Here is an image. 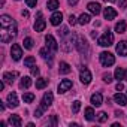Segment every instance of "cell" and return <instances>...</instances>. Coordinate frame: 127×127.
<instances>
[{
  "instance_id": "6da1fadb",
  "label": "cell",
  "mask_w": 127,
  "mask_h": 127,
  "mask_svg": "<svg viewBox=\"0 0 127 127\" xmlns=\"http://www.w3.org/2000/svg\"><path fill=\"white\" fill-rule=\"evenodd\" d=\"M0 27H2V32H0V40H2L3 43L11 42L18 33L17 23L9 15H2L0 17Z\"/></svg>"
},
{
  "instance_id": "5bb4252c",
  "label": "cell",
  "mask_w": 127,
  "mask_h": 127,
  "mask_svg": "<svg viewBox=\"0 0 127 127\" xmlns=\"http://www.w3.org/2000/svg\"><path fill=\"white\" fill-rule=\"evenodd\" d=\"M117 52H118L120 55H123V57L127 55V42H126V40L118 42V45H117Z\"/></svg>"
},
{
  "instance_id": "60d3db41",
  "label": "cell",
  "mask_w": 127,
  "mask_h": 127,
  "mask_svg": "<svg viewBox=\"0 0 127 127\" xmlns=\"http://www.w3.org/2000/svg\"><path fill=\"white\" fill-rule=\"evenodd\" d=\"M21 15H23V17H26V18H27V17H29V12H27V11H23V12H21Z\"/></svg>"
},
{
  "instance_id": "ffe728a7",
  "label": "cell",
  "mask_w": 127,
  "mask_h": 127,
  "mask_svg": "<svg viewBox=\"0 0 127 127\" xmlns=\"http://www.w3.org/2000/svg\"><path fill=\"white\" fill-rule=\"evenodd\" d=\"M58 70H60V73L67 75V73L72 72V67H70V64H67L66 61H61V63H60V66H58Z\"/></svg>"
},
{
  "instance_id": "603a6c76",
  "label": "cell",
  "mask_w": 127,
  "mask_h": 127,
  "mask_svg": "<svg viewBox=\"0 0 127 127\" xmlns=\"http://www.w3.org/2000/svg\"><path fill=\"white\" fill-rule=\"evenodd\" d=\"M34 64H36V58H34L33 55H29V57L24 60V66H26V67H33Z\"/></svg>"
},
{
  "instance_id": "d4e9b609",
  "label": "cell",
  "mask_w": 127,
  "mask_h": 127,
  "mask_svg": "<svg viewBox=\"0 0 127 127\" xmlns=\"http://www.w3.org/2000/svg\"><path fill=\"white\" fill-rule=\"evenodd\" d=\"M46 8L49 11H55L58 8V0H48V2H46Z\"/></svg>"
},
{
  "instance_id": "7a4b0ae2",
  "label": "cell",
  "mask_w": 127,
  "mask_h": 127,
  "mask_svg": "<svg viewBox=\"0 0 127 127\" xmlns=\"http://www.w3.org/2000/svg\"><path fill=\"white\" fill-rule=\"evenodd\" d=\"M52 100H54V96H52V93L51 91H48V93H45L43 94V97H42V102H40V105H39V108L34 111V117H42L43 115V112L51 106V103H52Z\"/></svg>"
},
{
  "instance_id": "b9f144b4",
  "label": "cell",
  "mask_w": 127,
  "mask_h": 127,
  "mask_svg": "<svg viewBox=\"0 0 127 127\" xmlns=\"http://www.w3.org/2000/svg\"><path fill=\"white\" fill-rule=\"evenodd\" d=\"M0 111H5V105L2 102H0Z\"/></svg>"
},
{
  "instance_id": "4dcf8cb0",
  "label": "cell",
  "mask_w": 127,
  "mask_h": 127,
  "mask_svg": "<svg viewBox=\"0 0 127 127\" xmlns=\"http://www.w3.org/2000/svg\"><path fill=\"white\" fill-rule=\"evenodd\" d=\"M79 109H81V102H79V100H75V102L72 103V112H73V114H78Z\"/></svg>"
},
{
  "instance_id": "484cf974",
  "label": "cell",
  "mask_w": 127,
  "mask_h": 127,
  "mask_svg": "<svg viewBox=\"0 0 127 127\" xmlns=\"http://www.w3.org/2000/svg\"><path fill=\"white\" fill-rule=\"evenodd\" d=\"M23 45H24V48H26V49H32V48H33V45H34V40H33L32 37H26V39L23 40Z\"/></svg>"
},
{
  "instance_id": "8992f818",
  "label": "cell",
  "mask_w": 127,
  "mask_h": 127,
  "mask_svg": "<svg viewBox=\"0 0 127 127\" xmlns=\"http://www.w3.org/2000/svg\"><path fill=\"white\" fill-rule=\"evenodd\" d=\"M36 17H37V20H36V23H34V30H36V32H43L46 23H45V20H43V17H42V12H37Z\"/></svg>"
},
{
  "instance_id": "9c48e42d",
  "label": "cell",
  "mask_w": 127,
  "mask_h": 127,
  "mask_svg": "<svg viewBox=\"0 0 127 127\" xmlns=\"http://www.w3.org/2000/svg\"><path fill=\"white\" fill-rule=\"evenodd\" d=\"M45 42H46V48H48V49H51V51H54V52H55V51L58 49L57 40H55V39H54V37H52L51 34H48V36L45 37Z\"/></svg>"
},
{
  "instance_id": "83f0119b",
  "label": "cell",
  "mask_w": 127,
  "mask_h": 127,
  "mask_svg": "<svg viewBox=\"0 0 127 127\" xmlns=\"http://www.w3.org/2000/svg\"><path fill=\"white\" fill-rule=\"evenodd\" d=\"M23 100H24V103H32L34 100V94L33 93H24L23 94Z\"/></svg>"
},
{
  "instance_id": "d6a6232c",
  "label": "cell",
  "mask_w": 127,
  "mask_h": 127,
  "mask_svg": "<svg viewBox=\"0 0 127 127\" xmlns=\"http://www.w3.org/2000/svg\"><path fill=\"white\" fill-rule=\"evenodd\" d=\"M39 73H40V70H39V67H37V66L34 64V66L32 67V75H33V76H37Z\"/></svg>"
},
{
  "instance_id": "9a60e30c",
  "label": "cell",
  "mask_w": 127,
  "mask_h": 127,
  "mask_svg": "<svg viewBox=\"0 0 127 127\" xmlns=\"http://www.w3.org/2000/svg\"><path fill=\"white\" fill-rule=\"evenodd\" d=\"M90 100H91V105H93V106H100V105L103 103V97H102L100 93H94Z\"/></svg>"
},
{
  "instance_id": "3957f363",
  "label": "cell",
  "mask_w": 127,
  "mask_h": 127,
  "mask_svg": "<svg viewBox=\"0 0 127 127\" xmlns=\"http://www.w3.org/2000/svg\"><path fill=\"white\" fill-rule=\"evenodd\" d=\"M112 43H114V34H112V32L106 30V32L99 37V45H100V46H111Z\"/></svg>"
},
{
  "instance_id": "277c9868",
  "label": "cell",
  "mask_w": 127,
  "mask_h": 127,
  "mask_svg": "<svg viewBox=\"0 0 127 127\" xmlns=\"http://www.w3.org/2000/svg\"><path fill=\"white\" fill-rule=\"evenodd\" d=\"M100 63H102V66L103 67H109V66H112L114 64V63H115V57L111 54V52H102L100 55Z\"/></svg>"
},
{
  "instance_id": "30bf717a",
  "label": "cell",
  "mask_w": 127,
  "mask_h": 127,
  "mask_svg": "<svg viewBox=\"0 0 127 127\" xmlns=\"http://www.w3.org/2000/svg\"><path fill=\"white\" fill-rule=\"evenodd\" d=\"M72 81L70 79H63L60 84H58V93H66L67 90H70L72 88Z\"/></svg>"
},
{
  "instance_id": "cb8c5ba5",
  "label": "cell",
  "mask_w": 127,
  "mask_h": 127,
  "mask_svg": "<svg viewBox=\"0 0 127 127\" xmlns=\"http://www.w3.org/2000/svg\"><path fill=\"white\" fill-rule=\"evenodd\" d=\"M46 85H48V79H45V78L36 79V88H37V90H42V88H45Z\"/></svg>"
},
{
  "instance_id": "7402d4cb",
  "label": "cell",
  "mask_w": 127,
  "mask_h": 127,
  "mask_svg": "<svg viewBox=\"0 0 127 127\" xmlns=\"http://www.w3.org/2000/svg\"><path fill=\"white\" fill-rule=\"evenodd\" d=\"M32 85V79L30 76H23L21 81H20V88H29Z\"/></svg>"
},
{
  "instance_id": "f546056e",
  "label": "cell",
  "mask_w": 127,
  "mask_h": 127,
  "mask_svg": "<svg viewBox=\"0 0 127 127\" xmlns=\"http://www.w3.org/2000/svg\"><path fill=\"white\" fill-rule=\"evenodd\" d=\"M115 79H124V70L121 69V67H117L115 69Z\"/></svg>"
},
{
  "instance_id": "1f68e13d",
  "label": "cell",
  "mask_w": 127,
  "mask_h": 127,
  "mask_svg": "<svg viewBox=\"0 0 127 127\" xmlns=\"http://www.w3.org/2000/svg\"><path fill=\"white\" fill-rule=\"evenodd\" d=\"M97 115H99V117H97L99 123H106V121H108V114H106V112H99Z\"/></svg>"
},
{
  "instance_id": "e0dca14e",
  "label": "cell",
  "mask_w": 127,
  "mask_h": 127,
  "mask_svg": "<svg viewBox=\"0 0 127 127\" xmlns=\"http://www.w3.org/2000/svg\"><path fill=\"white\" fill-rule=\"evenodd\" d=\"M87 8H88V11H90L91 14L99 15V14H100V8H102V6H100L97 2H91V3H88V6H87Z\"/></svg>"
},
{
  "instance_id": "ee69618b",
  "label": "cell",
  "mask_w": 127,
  "mask_h": 127,
  "mask_svg": "<svg viewBox=\"0 0 127 127\" xmlns=\"http://www.w3.org/2000/svg\"><path fill=\"white\" fill-rule=\"evenodd\" d=\"M124 79H126V81H127V69H126V70H124Z\"/></svg>"
},
{
  "instance_id": "e575fe53",
  "label": "cell",
  "mask_w": 127,
  "mask_h": 127,
  "mask_svg": "<svg viewBox=\"0 0 127 127\" xmlns=\"http://www.w3.org/2000/svg\"><path fill=\"white\" fill-rule=\"evenodd\" d=\"M36 3H37V0H27V6L29 8H34Z\"/></svg>"
},
{
  "instance_id": "d590c367",
  "label": "cell",
  "mask_w": 127,
  "mask_h": 127,
  "mask_svg": "<svg viewBox=\"0 0 127 127\" xmlns=\"http://www.w3.org/2000/svg\"><path fill=\"white\" fill-rule=\"evenodd\" d=\"M69 24H70V26H75V24H76V18H75L73 15L69 17Z\"/></svg>"
},
{
  "instance_id": "ab89813d",
  "label": "cell",
  "mask_w": 127,
  "mask_h": 127,
  "mask_svg": "<svg viewBox=\"0 0 127 127\" xmlns=\"http://www.w3.org/2000/svg\"><path fill=\"white\" fill-rule=\"evenodd\" d=\"M78 2H79V0H69V5H72V6H73V5H76Z\"/></svg>"
},
{
  "instance_id": "bcb514c9",
  "label": "cell",
  "mask_w": 127,
  "mask_h": 127,
  "mask_svg": "<svg viewBox=\"0 0 127 127\" xmlns=\"http://www.w3.org/2000/svg\"><path fill=\"white\" fill-rule=\"evenodd\" d=\"M17 2H18V0H17Z\"/></svg>"
},
{
  "instance_id": "5b68a950",
  "label": "cell",
  "mask_w": 127,
  "mask_h": 127,
  "mask_svg": "<svg viewBox=\"0 0 127 127\" xmlns=\"http://www.w3.org/2000/svg\"><path fill=\"white\" fill-rule=\"evenodd\" d=\"M75 46H76V49H78L81 54H84V52L87 54L88 49H90V46H88L85 37H82V36H76V39H75Z\"/></svg>"
},
{
  "instance_id": "8d00e7d4",
  "label": "cell",
  "mask_w": 127,
  "mask_h": 127,
  "mask_svg": "<svg viewBox=\"0 0 127 127\" xmlns=\"http://www.w3.org/2000/svg\"><path fill=\"white\" fill-rule=\"evenodd\" d=\"M126 6H127V0H120V8L124 9Z\"/></svg>"
},
{
  "instance_id": "44dd1931",
  "label": "cell",
  "mask_w": 127,
  "mask_h": 127,
  "mask_svg": "<svg viewBox=\"0 0 127 127\" xmlns=\"http://www.w3.org/2000/svg\"><path fill=\"white\" fill-rule=\"evenodd\" d=\"M126 29H127V24H126V21H120V23H117V26H115V32L118 33V34H121V33H126Z\"/></svg>"
},
{
  "instance_id": "7c38bea8",
  "label": "cell",
  "mask_w": 127,
  "mask_h": 127,
  "mask_svg": "<svg viewBox=\"0 0 127 127\" xmlns=\"http://www.w3.org/2000/svg\"><path fill=\"white\" fill-rule=\"evenodd\" d=\"M17 76H18V72H6L3 75V81L6 84H14V81H15Z\"/></svg>"
},
{
  "instance_id": "4316f807",
  "label": "cell",
  "mask_w": 127,
  "mask_h": 127,
  "mask_svg": "<svg viewBox=\"0 0 127 127\" xmlns=\"http://www.w3.org/2000/svg\"><path fill=\"white\" fill-rule=\"evenodd\" d=\"M90 20H91V18H90V15H88V14H81V17H79V21H78V23H79V24H82V26H85V24H88V23H90Z\"/></svg>"
},
{
  "instance_id": "4fadbf2b",
  "label": "cell",
  "mask_w": 127,
  "mask_h": 127,
  "mask_svg": "<svg viewBox=\"0 0 127 127\" xmlns=\"http://www.w3.org/2000/svg\"><path fill=\"white\" fill-rule=\"evenodd\" d=\"M8 105L11 108H17L18 106V97H17V93H9L8 94Z\"/></svg>"
},
{
  "instance_id": "2e32d148",
  "label": "cell",
  "mask_w": 127,
  "mask_h": 127,
  "mask_svg": "<svg viewBox=\"0 0 127 127\" xmlns=\"http://www.w3.org/2000/svg\"><path fill=\"white\" fill-rule=\"evenodd\" d=\"M114 100H115V103L120 105V106H126V105H127V97H126L124 94H121V93H117V94L114 96Z\"/></svg>"
},
{
  "instance_id": "7bdbcfd3",
  "label": "cell",
  "mask_w": 127,
  "mask_h": 127,
  "mask_svg": "<svg viewBox=\"0 0 127 127\" xmlns=\"http://www.w3.org/2000/svg\"><path fill=\"white\" fill-rule=\"evenodd\" d=\"M121 115H123V112H120V111L115 112V117H121Z\"/></svg>"
},
{
  "instance_id": "8fae6325",
  "label": "cell",
  "mask_w": 127,
  "mask_h": 127,
  "mask_svg": "<svg viewBox=\"0 0 127 127\" xmlns=\"http://www.w3.org/2000/svg\"><path fill=\"white\" fill-rule=\"evenodd\" d=\"M103 15H105V20L111 21V20H114V18L117 17V11H115L114 8H105V11H103Z\"/></svg>"
},
{
  "instance_id": "d6986e66",
  "label": "cell",
  "mask_w": 127,
  "mask_h": 127,
  "mask_svg": "<svg viewBox=\"0 0 127 127\" xmlns=\"http://www.w3.org/2000/svg\"><path fill=\"white\" fill-rule=\"evenodd\" d=\"M9 124L14 126V127H21V126H23L21 117H20V115H11V117H9Z\"/></svg>"
},
{
  "instance_id": "f6af8a7d",
  "label": "cell",
  "mask_w": 127,
  "mask_h": 127,
  "mask_svg": "<svg viewBox=\"0 0 127 127\" xmlns=\"http://www.w3.org/2000/svg\"><path fill=\"white\" fill-rule=\"evenodd\" d=\"M106 2H109V3H112V2H115V0H106Z\"/></svg>"
},
{
  "instance_id": "ac0fdd59",
  "label": "cell",
  "mask_w": 127,
  "mask_h": 127,
  "mask_svg": "<svg viewBox=\"0 0 127 127\" xmlns=\"http://www.w3.org/2000/svg\"><path fill=\"white\" fill-rule=\"evenodd\" d=\"M49 20H51V24H52V26H58V24L61 23V20H63V14H61V12H54Z\"/></svg>"
},
{
  "instance_id": "52a82bcc",
  "label": "cell",
  "mask_w": 127,
  "mask_h": 127,
  "mask_svg": "<svg viewBox=\"0 0 127 127\" xmlns=\"http://www.w3.org/2000/svg\"><path fill=\"white\" fill-rule=\"evenodd\" d=\"M11 55H12V58H14L15 61H18V60L21 58L23 49H21V46H20L18 43H14V45H12V48H11Z\"/></svg>"
},
{
  "instance_id": "74e56055",
  "label": "cell",
  "mask_w": 127,
  "mask_h": 127,
  "mask_svg": "<svg viewBox=\"0 0 127 127\" xmlns=\"http://www.w3.org/2000/svg\"><path fill=\"white\" fill-rule=\"evenodd\" d=\"M51 124H52V126H57V115H52V118H51Z\"/></svg>"
},
{
  "instance_id": "ba28073f",
  "label": "cell",
  "mask_w": 127,
  "mask_h": 127,
  "mask_svg": "<svg viewBox=\"0 0 127 127\" xmlns=\"http://www.w3.org/2000/svg\"><path fill=\"white\" fill-rule=\"evenodd\" d=\"M79 79H81V82L84 84V85H87V84H90L91 82V73H90V70L88 69H81V73H79Z\"/></svg>"
},
{
  "instance_id": "f35d334b",
  "label": "cell",
  "mask_w": 127,
  "mask_h": 127,
  "mask_svg": "<svg viewBox=\"0 0 127 127\" xmlns=\"http://www.w3.org/2000/svg\"><path fill=\"white\" fill-rule=\"evenodd\" d=\"M115 88H117V90H118V91H120V90H123V88H124V85H123V84H121V82H118V84H117V87H115Z\"/></svg>"
},
{
  "instance_id": "f1b7e54d",
  "label": "cell",
  "mask_w": 127,
  "mask_h": 127,
  "mask_svg": "<svg viewBox=\"0 0 127 127\" xmlns=\"http://www.w3.org/2000/svg\"><path fill=\"white\" fill-rule=\"evenodd\" d=\"M85 120H88V121L94 120V111H93V108H87L85 109Z\"/></svg>"
},
{
  "instance_id": "836d02e7",
  "label": "cell",
  "mask_w": 127,
  "mask_h": 127,
  "mask_svg": "<svg viewBox=\"0 0 127 127\" xmlns=\"http://www.w3.org/2000/svg\"><path fill=\"white\" fill-rule=\"evenodd\" d=\"M103 81L108 82V84H111V82H112V76H111L109 73H105V75H103Z\"/></svg>"
}]
</instances>
